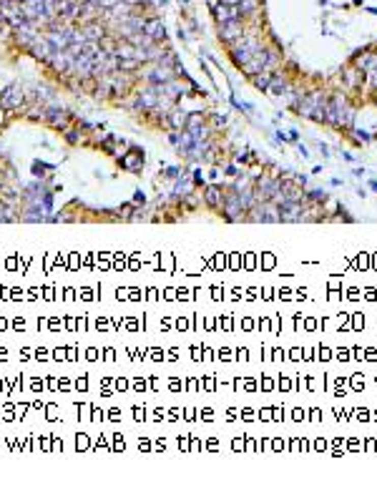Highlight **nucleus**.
I'll use <instances>...</instances> for the list:
<instances>
[{
  "mask_svg": "<svg viewBox=\"0 0 377 485\" xmlns=\"http://www.w3.org/2000/svg\"><path fill=\"white\" fill-rule=\"evenodd\" d=\"M45 121L50 123L55 131H66V128H68V121H71V113H68L66 108H55V106H53V108L45 111Z\"/></svg>",
  "mask_w": 377,
  "mask_h": 485,
  "instance_id": "6e6552de",
  "label": "nucleus"
},
{
  "mask_svg": "<svg viewBox=\"0 0 377 485\" xmlns=\"http://www.w3.org/2000/svg\"><path fill=\"white\" fill-rule=\"evenodd\" d=\"M294 111L299 116H304V119L325 123V119H327V96L322 91H312L307 96H299L294 101Z\"/></svg>",
  "mask_w": 377,
  "mask_h": 485,
  "instance_id": "f257e3e1",
  "label": "nucleus"
},
{
  "mask_svg": "<svg viewBox=\"0 0 377 485\" xmlns=\"http://www.w3.org/2000/svg\"><path fill=\"white\" fill-rule=\"evenodd\" d=\"M194 184H204V176H201V171H194Z\"/></svg>",
  "mask_w": 377,
  "mask_h": 485,
  "instance_id": "bb28decb",
  "label": "nucleus"
},
{
  "mask_svg": "<svg viewBox=\"0 0 377 485\" xmlns=\"http://www.w3.org/2000/svg\"><path fill=\"white\" fill-rule=\"evenodd\" d=\"M45 171H53V166H50V163H38V161H36V163H33V174H36V176H41V181H43V174H45Z\"/></svg>",
  "mask_w": 377,
  "mask_h": 485,
  "instance_id": "aec40b11",
  "label": "nucleus"
},
{
  "mask_svg": "<svg viewBox=\"0 0 377 485\" xmlns=\"http://www.w3.org/2000/svg\"><path fill=\"white\" fill-rule=\"evenodd\" d=\"M31 55L36 58V61H43V63H48V58L53 55V48H50V43H48V38L45 36H36V41L31 43Z\"/></svg>",
  "mask_w": 377,
  "mask_h": 485,
  "instance_id": "1a4fd4ad",
  "label": "nucleus"
},
{
  "mask_svg": "<svg viewBox=\"0 0 377 485\" xmlns=\"http://www.w3.org/2000/svg\"><path fill=\"white\" fill-rule=\"evenodd\" d=\"M370 186H372V189H375V191H377V181H370Z\"/></svg>",
  "mask_w": 377,
  "mask_h": 485,
  "instance_id": "c85d7f7f",
  "label": "nucleus"
},
{
  "mask_svg": "<svg viewBox=\"0 0 377 485\" xmlns=\"http://www.w3.org/2000/svg\"><path fill=\"white\" fill-rule=\"evenodd\" d=\"M143 159H146L143 149H138V146H131L126 156H119V163H121V168H126V171H131V174H138V171H143Z\"/></svg>",
  "mask_w": 377,
  "mask_h": 485,
  "instance_id": "20e7f679",
  "label": "nucleus"
},
{
  "mask_svg": "<svg viewBox=\"0 0 377 485\" xmlns=\"http://www.w3.org/2000/svg\"><path fill=\"white\" fill-rule=\"evenodd\" d=\"M244 36V25H242V20H229V23H221L219 25V38L226 43H234L237 38H242Z\"/></svg>",
  "mask_w": 377,
  "mask_h": 485,
  "instance_id": "0eeeda50",
  "label": "nucleus"
},
{
  "mask_svg": "<svg viewBox=\"0 0 377 485\" xmlns=\"http://www.w3.org/2000/svg\"><path fill=\"white\" fill-rule=\"evenodd\" d=\"M264 221H279V206L272 199L264 202Z\"/></svg>",
  "mask_w": 377,
  "mask_h": 485,
  "instance_id": "f3484780",
  "label": "nucleus"
},
{
  "mask_svg": "<svg viewBox=\"0 0 377 485\" xmlns=\"http://www.w3.org/2000/svg\"><path fill=\"white\" fill-rule=\"evenodd\" d=\"M179 174H181V168H176V166H171V168H166V171H164V176H168V179H176Z\"/></svg>",
  "mask_w": 377,
  "mask_h": 485,
  "instance_id": "b1692460",
  "label": "nucleus"
},
{
  "mask_svg": "<svg viewBox=\"0 0 377 485\" xmlns=\"http://www.w3.org/2000/svg\"><path fill=\"white\" fill-rule=\"evenodd\" d=\"M350 131L355 133V138H357V144H367V141L372 138V136H370L367 131H362V128H350Z\"/></svg>",
  "mask_w": 377,
  "mask_h": 485,
  "instance_id": "412c9836",
  "label": "nucleus"
},
{
  "mask_svg": "<svg viewBox=\"0 0 377 485\" xmlns=\"http://www.w3.org/2000/svg\"><path fill=\"white\" fill-rule=\"evenodd\" d=\"M269 83H272V73H269V71H262V73L254 76V85H256L259 91H269Z\"/></svg>",
  "mask_w": 377,
  "mask_h": 485,
  "instance_id": "a211bd4d",
  "label": "nucleus"
},
{
  "mask_svg": "<svg viewBox=\"0 0 377 485\" xmlns=\"http://www.w3.org/2000/svg\"><path fill=\"white\" fill-rule=\"evenodd\" d=\"M143 33H146L154 43L166 41V28H164V23H161L159 18H149V20L143 23Z\"/></svg>",
  "mask_w": 377,
  "mask_h": 485,
  "instance_id": "9d476101",
  "label": "nucleus"
},
{
  "mask_svg": "<svg viewBox=\"0 0 377 485\" xmlns=\"http://www.w3.org/2000/svg\"><path fill=\"white\" fill-rule=\"evenodd\" d=\"M347 106H350V103H347V96H342V93H335L332 98H327V119H325V123H330V126L339 128Z\"/></svg>",
  "mask_w": 377,
  "mask_h": 485,
  "instance_id": "f03ea898",
  "label": "nucleus"
},
{
  "mask_svg": "<svg viewBox=\"0 0 377 485\" xmlns=\"http://www.w3.org/2000/svg\"><path fill=\"white\" fill-rule=\"evenodd\" d=\"M191 189H194V181H189V179L181 176V179L173 184V196H189Z\"/></svg>",
  "mask_w": 377,
  "mask_h": 485,
  "instance_id": "dca6fc26",
  "label": "nucleus"
},
{
  "mask_svg": "<svg viewBox=\"0 0 377 485\" xmlns=\"http://www.w3.org/2000/svg\"><path fill=\"white\" fill-rule=\"evenodd\" d=\"M48 66L55 71V73H63V76H71V66H73V55L68 50H53V55L48 58Z\"/></svg>",
  "mask_w": 377,
  "mask_h": 485,
  "instance_id": "39448f33",
  "label": "nucleus"
},
{
  "mask_svg": "<svg viewBox=\"0 0 377 485\" xmlns=\"http://www.w3.org/2000/svg\"><path fill=\"white\" fill-rule=\"evenodd\" d=\"M342 76H344V81H347L350 88H360V85L365 83V73H362L357 66H347V68L342 71Z\"/></svg>",
  "mask_w": 377,
  "mask_h": 485,
  "instance_id": "4468645a",
  "label": "nucleus"
},
{
  "mask_svg": "<svg viewBox=\"0 0 377 485\" xmlns=\"http://www.w3.org/2000/svg\"><path fill=\"white\" fill-rule=\"evenodd\" d=\"M81 31H83L85 41H101L103 36H106V25H103V20H88V23H83L81 25Z\"/></svg>",
  "mask_w": 377,
  "mask_h": 485,
  "instance_id": "9b49d317",
  "label": "nucleus"
},
{
  "mask_svg": "<svg viewBox=\"0 0 377 485\" xmlns=\"http://www.w3.org/2000/svg\"><path fill=\"white\" fill-rule=\"evenodd\" d=\"M20 103H23V83H8L5 88H3V93H0V106L5 108V111H18L20 108Z\"/></svg>",
  "mask_w": 377,
  "mask_h": 485,
  "instance_id": "7ed1b4c3",
  "label": "nucleus"
},
{
  "mask_svg": "<svg viewBox=\"0 0 377 485\" xmlns=\"http://www.w3.org/2000/svg\"><path fill=\"white\" fill-rule=\"evenodd\" d=\"M269 91H272L274 96H284V93L289 91V83H287V78H282V76H272Z\"/></svg>",
  "mask_w": 377,
  "mask_h": 485,
  "instance_id": "2eb2a0df",
  "label": "nucleus"
},
{
  "mask_svg": "<svg viewBox=\"0 0 377 485\" xmlns=\"http://www.w3.org/2000/svg\"><path fill=\"white\" fill-rule=\"evenodd\" d=\"M352 66H357L362 73L375 71V68H377V53H375V50H365L362 55H357V58H355V63H352Z\"/></svg>",
  "mask_w": 377,
  "mask_h": 485,
  "instance_id": "f8f14e48",
  "label": "nucleus"
},
{
  "mask_svg": "<svg viewBox=\"0 0 377 485\" xmlns=\"http://www.w3.org/2000/svg\"><path fill=\"white\" fill-rule=\"evenodd\" d=\"M367 78H370V85H372V88H377V68L367 73Z\"/></svg>",
  "mask_w": 377,
  "mask_h": 485,
  "instance_id": "393cba45",
  "label": "nucleus"
},
{
  "mask_svg": "<svg viewBox=\"0 0 377 485\" xmlns=\"http://www.w3.org/2000/svg\"><path fill=\"white\" fill-rule=\"evenodd\" d=\"M138 68H141V63H138L136 58H119V71L133 73V71H138Z\"/></svg>",
  "mask_w": 377,
  "mask_h": 485,
  "instance_id": "6ab92c4d",
  "label": "nucleus"
},
{
  "mask_svg": "<svg viewBox=\"0 0 377 485\" xmlns=\"http://www.w3.org/2000/svg\"><path fill=\"white\" fill-rule=\"evenodd\" d=\"M224 5H239V0H221Z\"/></svg>",
  "mask_w": 377,
  "mask_h": 485,
  "instance_id": "cd10ccee",
  "label": "nucleus"
},
{
  "mask_svg": "<svg viewBox=\"0 0 377 485\" xmlns=\"http://www.w3.org/2000/svg\"><path fill=\"white\" fill-rule=\"evenodd\" d=\"M204 202H207V206H211V209H221V204H224V189L216 186V184L207 186V191H204Z\"/></svg>",
  "mask_w": 377,
  "mask_h": 485,
  "instance_id": "ddd939ff",
  "label": "nucleus"
},
{
  "mask_svg": "<svg viewBox=\"0 0 377 485\" xmlns=\"http://www.w3.org/2000/svg\"><path fill=\"white\" fill-rule=\"evenodd\" d=\"M156 101H159V88L156 85H146L138 96H136V103H133V111H151L154 106H156Z\"/></svg>",
  "mask_w": 377,
  "mask_h": 485,
  "instance_id": "423d86ee",
  "label": "nucleus"
},
{
  "mask_svg": "<svg viewBox=\"0 0 377 485\" xmlns=\"http://www.w3.org/2000/svg\"><path fill=\"white\" fill-rule=\"evenodd\" d=\"M131 204H133V206H143V204H146V194H143V191H136Z\"/></svg>",
  "mask_w": 377,
  "mask_h": 485,
  "instance_id": "5701e85b",
  "label": "nucleus"
},
{
  "mask_svg": "<svg viewBox=\"0 0 377 485\" xmlns=\"http://www.w3.org/2000/svg\"><path fill=\"white\" fill-rule=\"evenodd\" d=\"M226 121H229L226 116H221V113H214V116H211V128H224V126H226Z\"/></svg>",
  "mask_w": 377,
  "mask_h": 485,
  "instance_id": "4be33fe9",
  "label": "nucleus"
},
{
  "mask_svg": "<svg viewBox=\"0 0 377 485\" xmlns=\"http://www.w3.org/2000/svg\"><path fill=\"white\" fill-rule=\"evenodd\" d=\"M224 174H226V176H237V166H234V163H229V166L224 168Z\"/></svg>",
  "mask_w": 377,
  "mask_h": 485,
  "instance_id": "a878e982",
  "label": "nucleus"
}]
</instances>
